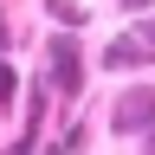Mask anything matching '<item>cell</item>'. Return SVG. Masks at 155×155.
<instances>
[{
	"label": "cell",
	"mask_w": 155,
	"mask_h": 155,
	"mask_svg": "<svg viewBox=\"0 0 155 155\" xmlns=\"http://www.w3.org/2000/svg\"><path fill=\"white\" fill-rule=\"evenodd\" d=\"M52 78L65 84V97L78 91V39H52Z\"/></svg>",
	"instance_id": "2"
},
{
	"label": "cell",
	"mask_w": 155,
	"mask_h": 155,
	"mask_svg": "<svg viewBox=\"0 0 155 155\" xmlns=\"http://www.w3.org/2000/svg\"><path fill=\"white\" fill-rule=\"evenodd\" d=\"M149 123H155V91H129L116 110V129H149Z\"/></svg>",
	"instance_id": "1"
}]
</instances>
